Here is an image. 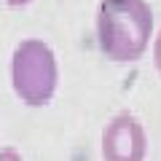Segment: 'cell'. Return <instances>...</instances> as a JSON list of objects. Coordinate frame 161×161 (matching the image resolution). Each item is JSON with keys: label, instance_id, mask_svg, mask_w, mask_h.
Instances as JSON below:
<instances>
[{"label": "cell", "instance_id": "8992f818", "mask_svg": "<svg viewBox=\"0 0 161 161\" xmlns=\"http://www.w3.org/2000/svg\"><path fill=\"white\" fill-rule=\"evenodd\" d=\"M32 0H6V6L8 8H24V6H30Z\"/></svg>", "mask_w": 161, "mask_h": 161}, {"label": "cell", "instance_id": "3957f363", "mask_svg": "<svg viewBox=\"0 0 161 161\" xmlns=\"http://www.w3.org/2000/svg\"><path fill=\"white\" fill-rule=\"evenodd\" d=\"M99 153L102 161H145L148 134L142 121L132 110H118L102 129Z\"/></svg>", "mask_w": 161, "mask_h": 161}, {"label": "cell", "instance_id": "5b68a950", "mask_svg": "<svg viewBox=\"0 0 161 161\" xmlns=\"http://www.w3.org/2000/svg\"><path fill=\"white\" fill-rule=\"evenodd\" d=\"M0 161H24L16 148H0Z\"/></svg>", "mask_w": 161, "mask_h": 161}, {"label": "cell", "instance_id": "277c9868", "mask_svg": "<svg viewBox=\"0 0 161 161\" xmlns=\"http://www.w3.org/2000/svg\"><path fill=\"white\" fill-rule=\"evenodd\" d=\"M150 40H153V43H150V59H153L156 73L161 75V27H158V32H156Z\"/></svg>", "mask_w": 161, "mask_h": 161}, {"label": "cell", "instance_id": "7a4b0ae2", "mask_svg": "<svg viewBox=\"0 0 161 161\" xmlns=\"http://www.w3.org/2000/svg\"><path fill=\"white\" fill-rule=\"evenodd\" d=\"M11 89L27 108H46L59 89V62L40 38H22L11 54Z\"/></svg>", "mask_w": 161, "mask_h": 161}, {"label": "cell", "instance_id": "6da1fadb", "mask_svg": "<svg viewBox=\"0 0 161 161\" xmlns=\"http://www.w3.org/2000/svg\"><path fill=\"white\" fill-rule=\"evenodd\" d=\"M153 8L148 0H99L94 14L97 46L115 64H134L145 57L153 38Z\"/></svg>", "mask_w": 161, "mask_h": 161}]
</instances>
